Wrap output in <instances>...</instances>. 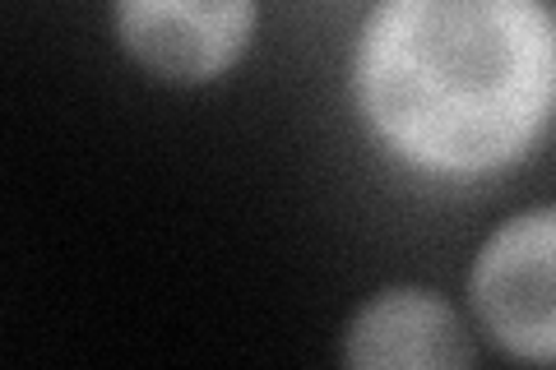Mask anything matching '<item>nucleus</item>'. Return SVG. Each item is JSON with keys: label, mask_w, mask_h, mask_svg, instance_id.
<instances>
[{"label": "nucleus", "mask_w": 556, "mask_h": 370, "mask_svg": "<svg viewBox=\"0 0 556 370\" xmlns=\"http://www.w3.org/2000/svg\"><path fill=\"white\" fill-rule=\"evenodd\" d=\"M468 310L496 352L556 366V204L492 227L468 264Z\"/></svg>", "instance_id": "f03ea898"}, {"label": "nucleus", "mask_w": 556, "mask_h": 370, "mask_svg": "<svg viewBox=\"0 0 556 370\" xmlns=\"http://www.w3.org/2000/svg\"><path fill=\"white\" fill-rule=\"evenodd\" d=\"M478 361L473 329L445 292L390 283L343 324V366L353 370H464Z\"/></svg>", "instance_id": "20e7f679"}, {"label": "nucleus", "mask_w": 556, "mask_h": 370, "mask_svg": "<svg viewBox=\"0 0 556 370\" xmlns=\"http://www.w3.org/2000/svg\"><path fill=\"white\" fill-rule=\"evenodd\" d=\"M348 93L399 167L478 181L519 167L556 120L547 0H371Z\"/></svg>", "instance_id": "f257e3e1"}, {"label": "nucleus", "mask_w": 556, "mask_h": 370, "mask_svg": "<svg viewBox=\"0 0 556 370\" xmlns=\"http://www.w3.org/2000/svg\"><path fill=\"white\" fill-rule=\"evenodd\" d=\"M260 28V0H116L112 33L135 69L172 88L232 75Z\"/></svg>", "instance_id": "7ed1b4c3"}]
</instances>
